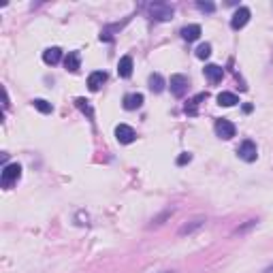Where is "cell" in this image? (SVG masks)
<instances>
[{
    "instance_id": "6da1fadb",
    "label": "cell",
    "mask_w": 273,
    "mask_h": 273,
    "mask_svg": "<svg viewBox=\"0 0 273 273\" xmlns=\"http://www.w3.org/2000/svg\"><path fill=\"white\" fill-rule=\"evenodd\" d=\"M147 13L154 21H169L173 13H175V9H173V4H167V2H152L147 7Z\"/></svg>"
},
{
    "instance_id": "7a4b0ae2",
    "label": "cell",
    "mask_w": 273,
    "mask_h": 273,
    "mask_svg": "<svg viewBox=\"0 0 273 273\" xmlns=\"http://www.w3.org/2000/svg\"><path fill=\"white\" fill-rule=\"evenodd\" d=\"M21 177V167L13 162V165H4L2 167V175H0V182H2V188H11L13 184H17V179Z\"/></svg>"
},
{
    "instance_id": "3957f363",
    "label": "cell",
    "mask_w": 273,
    "mask_h": 273,
    "mask_svg": "<svg viewBox=\"0 0 273 273\" xmlns=\"http://www.w3.org/2000/svg\"><path fill=\"white\" fill-rule=\"evenodd\" d=\"M169 85H171V94L177 96V98H182V96H186V92H188L190 81H188L186 75H173L171 81H169Z\"/></svg>"
},
{
    "instance_id": "277c9868",
    "label": "cell",
    "mask_w": 273,
    "mask_h": 273,
    "mask_svg": "<svg viewBox=\"0 0 273 273\" xmlns=\"http://www.w3.org/2000/svg\"><path fill=\"white\" fill-rule=\"evenodd\" d=\"M237 154H239V158L241 160H246V162H254L258 158V149H256V143L254 141H243L239 147H237Z\"/></svg>"
},
{
    "instance_id": "5b68a950",
    "label": "cell",
    "mask_w": 273,
    "mask_h": 273,
    "mask_svg": "<svg viewBox=\"0 0 273 273\" xmlns=\"http://www.w3.org/2000/svg\"><path fill=\"white\" fill-rule=\"evenodd\" d=\"M205 222H207L205 216H196V218H192V220H188L186 224H182V229L177 231V235H179V237L192 235V233H196L199 229H203V226H205Z\"/></svg>"
},
{
    "instance_id": "8992f818",
    "label": "cell",
    "mask_w": 273,
    "mask_h": 273,
    "mask_svg": "<svg viewBox=\"0 0 273 273\" xmlns=\"http://www.w3.org/2000/svg\"><path fill=\"white\" fill-rule=\"evenodd\" d=\"M213 128H216V135L220 137V139H224V141H229V139H233L235 137V124H231L229 120H218L216 122V126H213Z\"/></svg>"
},
{
    "instance_id": "52a82bcc",
    "label": "cell",
    "mask_w": 273,
    "mask_h": 273,
    "mask_svg": "<svg viewBox=\"0 0 273 273\" xmlns=\"http://www.w3.org/2000/svg\"><path fill=\"white\" fill-rule=\"evenodd\" d=\"M135 137H137V132L132 126L128 124H120V126H115V139H118L120 143H124V145H128L135 141Z\"/></svg>"
},
{
    "instance_id": "ba28073f",
    "label": "cell",
    "mask_w": 273,
    "mask_h": 273,
    "mask_svg": "<svg viewBox=\"0 0 273 273\" xmlns=\"http://www.w3.org/2000/svg\"><path fill=\"white\" fill-rule=\"evenodd\" d=\"M250 15H252V13H250L248 7H239V9H237L235 13H233V20H231V28H233V30H241V28L250 21Z\"/></svg>"
},
{
    "instance_id": "9c48e42d",
    "label": "cell",
    "mask_w": 273,
    "mask_h": 273,
    "mask_svg": "<svg viewBox=\"0 0 273 273\" xmlns=\"http://www.w3.org/2000/svg\"><path fill=\"white\" fill-rule=\"evenodd\" d=\"M107 81V73L105 71H94L88 77V88H90V92H98L103 88V84Z\"/></svg>"
},
{
    "instance_id": "30bf717a",
    "label": "cell",
    "mask_w": 273,
    "mask_h": 273,
    "mask_svg": "<svg viewBox=\"0 0 273 273\" xmlns=\"http://www.w3.org/2000/svg\"><path fill=\"white\" fill-rule=\"evenodd\" d=\"M132 58L130 56H122L120 58V62H118V75L120 77H124V79H128L130 75H132Z\"/></svg>"
},
{
    "instance_id": "8fae6325",
    "label": "cell",
    "mask_w": 273,
    "mask_h": 273,
    "mask_svg": "<svg viewBox=\"0 0 273 273\" xmlns=\"http://www.w3.org/2000/svg\"><path fill=\"white\" fill-rule=\"evenodd\" d=\"M60 60H62V49H60V47H49V49L43 51V62H45V64L54 66V64H58Z\"/></svg>"
},
{
    "instance_id": "7c38bea8",
    "label": "cell",
    "mask_w": 273,
    "mask_h": 273,
    "mask_svg": "<svg viewBox=\"0 0 273 273\" xmlns=\"http://www.w3.org/2000/svg\"><path fill=\"white\" fill-rule=\"evenodd\" d=\"M203 71H205V77L211 81V84H220V81H222V77H224V71L218 64H207Z\"/></svg>"
},
{
    "instance_id": "4fadbf2b",
    "label": "cell",
    "mask_w": 273,
    "mask_h": 273,
    "mask_svg": "<svg viewBox=\"0 0 273 273\" xmlns=\"http://www.w3.org/2000/svg\"><path fill=\"white\" fill-rule=\"evenodd\" d=\"M143 105V94H126L124 96V109L126 111H135V109H139Z\"/></svg>"
},
{
    "instance_id": "5bb4252c",
    "label": "cell",
    "mask_w": 273,
    "mask_h": 273,
    "mask_svg": "<svg viewBox=\"0 0 273 273\" xmlns=\"http://www.w3.org/2000/svg\"><path fill=\"white\" fill-rule=\"evenodd\" d=\"M64 66H66V71H71V73H77V71H79L81 60H79V54H77V51H68L66 58H64Z\"/></svg>"
},
{
    "instance_id": "9a60e30c",
    "label": "cell",
    "mask_w": 273,
    "mask_h": 273,
    "mask_svg": "<svg viewBox=\"0 0 273 273\" xmlns=\"http://www.w3.org/2000/svg\"><path fill=\"white\" fill-rule=\"evenodd\" d=\"M201 26L199 24H190V26H184L182 28V39L184 41H196L201 37Z\"/></svg>"
},
{
    "instance_id": "2e32d148",
    "label": "cell",
    "mask_w": 273,
    "mask_h": 273,
    "mask_svg": "<svg viewBox=\"0 0 273 273\" xmlns=\"http://www.w3.org/2000/svg\"><path fill=\"white\" fill-rule=\"evenodd\" d=\"M147 84H149V90H152V92H156V94H160V92L165 90V85H167L160 73H152V75H149Z\"/></svg>"
},
{
    "instance_id": "e0dca14e",
    "label": "cell",
    "mask_w": 273,
    "mask_h": 273,
    "mask_svg": "<svg viewBox=\"0 0 273 273\" xmlns=\"http://www.w3.org/2000/svg\"><path fill=\"white\" fill-rule=\"evenodd\" d=\"M237 103H239V98L233 92H220L218 94V105H222V107H235Z\"/></svg>"
},
{
    "instance_id": "ac0fdd59",
    "label": "cell",
    "mask_w": 273,
    "mask_h": 273,
    "mask_svg": "<svg viewBox=\"0 0 273 273\" xmlns=\"http://www.w3.org/2000/svg\"><path fill=\"white\" fill-rule=\"evenodd\" d=\"M205 98H207V94L203 92V94H196L192 101H188V105H186V113H188V115H196V107H199V103L205 101Z\"/></svg>"
},
{
    "instance_id": "d6986e66",
    "label": "cell",
    "mask_w": 273,
    "mask_h": 273,
    "mask_svg": "<svg viewBox=\"0 0 273 273\" xmlns=\"http://www.w3.org/2000/svg\"><path fill=\"white\" fill-rule=\"evenodd\" d=\"M32 105H34V109H39L41 113H51V111H54V107H51V103L43 101V98H34V101H32Z\"/></svg>"
},
{
    "instance_id": "ffe728a7",
    "label": "cell",
    "mask_w": 273,
    "mask_h": 273,
    "mask_svg": "<svg viewBox=\"0 0 273 273\" xmlns=\"http://www.w3.org/2000/svg\"><path fill=\"white\" fill-rule=\"evenodd\" d=\"M75 105H77V107H79L85 115H88V118H94V109L90 107V103L85 101V98H75Z\"/></svg>"
},
{
    "instance_id": "44dd1931",
    "label": "cell",
    "mask_w": 273,
    "mask_h": 273,
    "mask_svg": "<svg viewBox=\"0 0 273 273\" xmlns=\"http://www.w3.org/2000/svg\"><path fill=\"white\" fill-rule=\"evenodd\" d=\"M211 56V45L209 43H203L196 47V58H201V60H205V58Z\"/></svg>"
},
{
    "instance_id": "7402d4cb",
    "label": "cell",
    "mask_w": 273,
    "mask_h": 273,
    "mask_svg": "<svg viewBox=\"0 0 273 273\" xmlns=\"http://www.w3.org/2000/svg\"><path fill=\"white\" fill-rule=\"evenodd\" d=\"M173 211H175V209H173V207H171V209H167V211H165V213H162V216H158V218H154V220H152V224H149V229H152V226H160V224H162V222H165V220H167V218H169V216H171V213H173Z\"/></svg>"
},
{
    "instance_id": "603a6c76",
    "label": "cell",
    "mask_w": 273,
    "mask_h": 273,
    "mask_svg": "<svg viewBox=\"0 0 273 273\" xmlns=\"http://www.w3.org/2000/svg\"><path fill=\"white\" fill-rule=\"evenodd\" d=\"M196 7H199V11H203V13H213V11H216V4L213 2H196Z\"/></svg>"
},
{
    "instance_id": "cb8c5ba5",
    "label": "cell",
    "mask_w": 273,
    "mask_h": 273,
    "mask_svg": "<svg viewBox=\"0 0 273 273\" xmlns=\"http://www.w3.org/2000/svg\"><path fill=\"white\" fill-rule=\"evenodd\" d=\"M192 160V154H188V152H184L182 156L177 158V165H186V162H190Z\"/></svg>"
},
{
    "instance_id": "d4e9b609",
    "label": "cell",
    "mask_w": 273,
    "mask_h": 273,
    "mask_svg": "<svg viewBox=\"0 0 273 273\" xmlns=\"http://www.w3.org/2000/svg\"><path fill=\"white\" fill-rule=\"evenodd\" d=\"M265 273H273V265H271V267H267V269H265Z\"/></svg>"
},
{
    "instance_id": "484cf974",
    "label": "cell",
    "mask_w": 273,
    "mask_h": 273,
    "mask_svg": "<svg viewBox=\"0 0 273 273\" xmlns=\"http://www.w3.org/2000/svg\"><path fill=\"white\" fill-rule=\"evenodd\" d=\"M162 273H173V271H162Z\"/></svg>"
}]
</instances>
